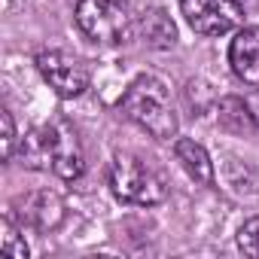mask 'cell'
Segmentation results:
<instances>
[{
	"instance_id": "cell-5",
	"label": "cell",
	"mask_w": 259,
	"mask_h": 259,
	"mask_svg": "<svg viewBox=\"0 0 259 259\" xmlns=\"http://www.w3.org/2000/svg\"><path fill=\"white\" fill-rule=\"evenodd\" d=\"M37 70L40 76L49 82V89H55L58 98H79L89 89V64L64 49H46L37 55Z\"/></svg>"
},
{
	"instance_id": "cell-13",
	"label": "cell",
	"mask_w": 259,
	"mask_h": 259,
	"mask_svg": "<svg viewBox=\"0 0 259 259\" xmlns=\"http://www.w3.org/2000/svg\"><path fill=\"white\" fill-rule=\"evenodd\" d=\"M25 226L16 223L13 217H4L0 223V253L13 259H28V244H25Z\"/></svg>"
},
{
	"instance_id": "cell-12",
	"label": "cell",
	"mask_w": 259,
	"mask_h": 259,
	"mask_svg": "<svg viewBox=\"0 0 259 259\" xmlns=\"http://www.w3.org/2000/svg\"><path fill=\"white\" fill-rule=\"evenodd\" d=\"M217 110H220V113H217V116H220V125L226 128V132L244 135V132H250V128H256V122H253V116H250V107H247V101H241V98H223Z\"/></svg>"
},
{
	"instance_id": "cell-6",
	"label": "cell",
	"mask_w": 259,
	"mask_h": 259,
	"mask_svg": "<svg viewBox=\"0 0 259 259\" xmlns=\"http://www.w3.org/2000/svg\"><path fill=\"white\" fill-rule=\"evenodd\" d=\"M43 132H46V150H49V171L58 174L61 180H79L85 171V153L73 125L58 119L43 125Z\"/></svg>"
},
{
	"instance_id": "cell-16",
	"label": "cell",
	"mask_w": 259,
	"mask_h": 259,
	"mask_svg": "<svg viewBox=\"0 0 259 259\" xmlns=\"http://www.w3.org/2000/svg\"><path fill=\"white\" fill-rule=\"evenodd\" d=\"M247 107H250V116H253V122H256V128H259V92H253V95L247 98Z\"/></svg>"
},
{
	"instance_id": "cell-2",
	"label": "cell",
	"mask_w": 259,
	"mask_h": 259,
	"mask_svg": "<svg viewBox=\"0 0 259 259\" xmlns=\"http://www.w3.org/2000/svg\"><path fill=\"white\" fill-rule=\"evenodd\" d=\"M110 189L119 201L138 204V207H156L168 198L165 177L150 168L135 153H116L110 162Z\"/></svg>"
},
{
	"instance_id": "cell-8",
	"label": "cell",
	"mask_w": 259,
	"mask_h": 259,
	"mask_svg": "<svg viewBox=\"0 0 259 259\" xmlns=\"http://www.w3.org/2000/svg\"><path fill=\"white\" fill-rule=\"evenodd\" d=\"M229 64L247 85H259V25H241L229 43Z\"/></svg>"
},
{
	"instance_id": "cell-15",
	"label": "cell",
	"mask_w": 259,
	"mask_h": 259,
	"mask_svg": "<svg viewBox=\"0 0 259 259\" xmlns=\"http://www.w3.org/2000/svg\"><path fill=\"white\" fill-rule=\"evenodd\" d=\"M0 125H4V162H13L16 159V144H19V138H16V122H13V113L10 110H4L0 113Z\"/></svg>"
},
{
	"instance_id": "cell-10",
	"label": "cell",
	"mask_w": 259,
	"mask_h": 259,
	"mask_svg": "<svg viewBox=\"0 0 259 259\" xmlns=\"http://www.w3.org/2000/svg\"><path fill=\"white\" fill-rule=\"evenodd\" d=\"M141 37L153 49H171L177 43V25L171 22V16L162 7H156V10L144 13V19H141Z\"/></svg>"
},
{
	"instance_id": "cell-9",
	"label": "cell",
	"mask_w": 259,
	"mask_h": 259,
	"mask_svg": "<svg viewBox=\"0 0 259 259\" xmlns=\"http://www.w3.org/2000/svg\"><path fill=\"white\" fill-rule=\"evenodd\" d=\"M174 156H177L180 168L189 174V180H195L198 186H213V162H210L207 150L198 141L177 138L174 141Z\"/></svg>"
},
{
	"instance_id": "cell-1",
	"label": "cell",
	"mask_w": 259,
	"mask_h": 259,
	"mask_svg": "<svg viewBox=\"0 0 259 259\" xmlns=\"http://www.w3.org/2000/svg\"><path fill=\"white\" fill-rule=\"evenodd\" d=\"M119 110L125 113V119H132L138 128L156 141H171L177 138V107L171 98V89L165 85V79L153 76V73H141L132 85L125 89Z\"/></svg>"
},
{
	"instance_id": "cell-7",
	"label": "cell",
	"mask_w": 259,
	"mask_h": 259,
	"mask_svg": "<svg viewBox=\"0 0 259 259\" xmlns=\"http://www.w3.org/2000/svg\"><path fill=\"white\" fill-rule=\"evenodd\" d=\"M16 207H19L16 210L19 223L28 226V229H34V232H52V229H58L64 223V213H67L64 198L58 192H52V189L28 192L25 198H19Z\"/></svg>"
},
{
	"instance_id": "cell-3",
	"label": "cell",
	"mask_w": 259,
	"mask_h": 259,
	"mask_svg": "<svg viewBox=\"0 0 259 259\" xmlns=\"http://www.w3.org/2000/svg\"><path fill=\"white\" fill-rule=\"evenodd\" d=\"M73 19L92 43H125L132 37L128 0H76Z\"/></svg>"
},
{
	"instance_id": "cell-4",
	"label": "cell",
	"mask_w": 259,
	"mask_h": 259,
	"mask_svg": "<svg viewBox=\"0 0 259 259\" xmlns=\"http://www.w3.org/2000/svg\"><path fill=\"white\" fill-rule=\"evenodd\" d=\"M186 25L201 37H223L244 25L241 0H180Z\"/></svg>"
},
{
	"instance_id": "cell-11",
	"label": "cell",
	"mask_w": 259,
	"mask_h": 259,
	"mask_svg": "<svg viewBox=\"0 0 259 259\" xmlns=\"http://www.w3.org/2000/svg\"><path fill=\"white\" fill-rule=\"evenodd\" d=\"M16 156L31 171H49V150H46V132H43V125L31 128V132L19 141Z\"/></svg>"
},
{
	"instance_id": "cell-14",
	"label": "cell",
	"mask_w": 259,
	"mask_h": 259,
	"mask_svg": "<svg viewBox=\"0 0 259 259\" xmlns=\"http://www.w3.org/2000/svg\"><path fill=\"white\" fill-rule=\"evenodd\" d=\"M238 250L259 259V217H250V220L238 229Z\"/></svg>"
}]
</instances>
